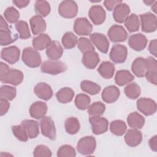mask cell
<instances>
[{
    "label": "cell",
    "mask_w": 157,
    "mask_h": 157,
    "mask_svg": "<svg viewBox=\"0 0 157 157\" xmlns=\"http://www.w3.org/2000/svg\"><path fill=\"white\" fill-rule=\"evenodd\" d=\"M21 58L23 62L30 67H37L41 64V56L39 53L32 47L23 49Z\"/></svg>",
    "instance_id": "cell-1"
},
{
    "label": "cell",
    "mask_w": 157,
    "mask_h": 157,
    "mask_svg": "<svg viewBox=\"0 0 157 157\" xmlns=\"http://www.w3.org/2000/svg\"><path fill=\"white\" fill-rule=\"evenodd\" d=\"M40 69L44 73L57 75L65 72L67 69V66L64 63L61 61L47 60L43 62Z\"/></svg>",
    "instance_id": "cell-2"
},
{
    "label": "cell",
    "mask_w": 157,
    "mask_h": 157,
    "mask_svg": "<svg viewBox=\"0 0 157 157\" xmlns=\"http://www.w3.org/2000/svg\"><path fill=\"white\" fill-rule=\"evenodd\" d=\"M96 147V141L93 136H85L81 138L77 144V150L83 155H90L94 151Z\"/></svg>",
    "instance_id": "cell-3"
},
{
    "label": "cell",
    "mask_w": 157,
    "mask_h": 157,
    "mask_svg": "<svg viewBox=\"0 0 157 157\" xmlns=\"http://www.w3.org/2000/svg\"><path fill=\"white\" fill-rule=\"evenodd\" d=\"M58 12L64 18H72L77 14L78 7L74 1H64L59 5Z\"/></svg>",
    "instance_id": "cell-4"
},
{
    "label": "cell",
    "mask_w": 157,
    "mask_h": 157,
    "mask_svg": "<svg viewBox=\"0 0 157 157\" xmlns=\"http://www.w3.org/2000/svg\"><path fill=\"white\" fill-rule=\"evenodd\" d=\"M141 29L144 33H153L156 31L157 26L156 17L151 12L140 15Z\"/></svg>",
    "instance_id": "cell-5"
},
{
    "label": "cell",
    "mask_w": 157,
    "mask_h": 157,
    "mask_svg": "<svg viewBox=\"0 0 157 157\" xmlns=\"http://www.w3.org/2000/svg\"><path fill=\"white\" fill-rule=\"evenodd\" d=\"M40 126L41 132L44 136L52 140L56 139V129L54 122L51 117H44L40 122Z\"/></svg>",
    "instance_id": "cell-6"
},
{
    "label": "cell",
    "mask_w": 157,
    "mask_h": 157,
    "mask_svg": "<svg viewBox=\"0 0 157 157\" xmlns=\"http://www.w3.org/2000/svg\"><path fill=\"white\" fill-rule=\"evenodd\" d=\"M128 55L126 47L120 44H115L110 52V58L115 63L120 64L125 61Z\"/></svg>",
    "instance_id": "cell-7"
},
{
    "label": "cell",
    "mask_w": 157,
    "mask_h": 157,
    "mask_svg": "<svg viewBox=\"0 0 157 157\" xmlns=\"http://www.w3.org/2000/svg\"><path fill=\"white\" fill-rule=\"evenodd\" d=\"M146 72L145 76L151 83L156 85L157 83V62L155 58L148 56L145 58Z\"/></svg>",
    "instance_id": "cell-8"
},
{
    "label": "cell",
    "mask_w": 157,
    "mask_h": 157,
    "mask_svg": "<svg viewBox=\"0 0 157 157\" xmlns=\"http://www.w3.org/2000/svg\"><path fill=\"white\" fill-rule=\"evenodd\" d=\"M137 109L146 116H149L154 114L156 111V102L150 99L142 98L137 101Z\"/></svg>",
    "instance_id": "cell-9"
},
{
    "label": "cell",
    "mask_w": 157,
    "mask_h": 157,
    "mask_svg": "<svg viewBox=\"0 0 157 157\" xmlns=\"http://www.w3.org/2000/svg\"><path fill=\"white\" fill-rule=\"evenodd\" d=\"M74 30L79 36H88L92 32L93 26L86 18L80 17L75 20Z\"/></svg>",
    "instance_id": "cell-10"
},
{
    "label": "cell",
    "mask_w": 157,
    "mask_h": 157,
    "mask_svg": "<svg viewBox=\"0 0 157 157\" xmlns=\"http://www.w3.org/2000/svg\"><path fill=\"white\" fill-rule=\"evenodd\" d=\"M90 123L92 127L93 132L94 134L99 135L105 132L108 129V120L100 116L91 117L89 118Z\"/></svg>",
    "instance_id": "cell-11"
},
{
    "label": "cell",
    "mask_w": 157,
    "mask_h": 157,
    "mask_svg": "<svg viewBox=\"0 0 157 157\" xmlns=\"http://www.w3.org/2000/svg\"><path fill=\"white\" fill-rule=\"evenodd\" d=\"M108 36L113 42H124L128 37V33L124 28L120 25H115L112 26L108 32Z\"/></svg>",
    "instance_id": "cell-12"
},
{
    "label": "cell",
    "mask_w": 157,
    "mask_h": 157,
    "mask_svg": "<svg viewBox=\"0 0 157 157\" xmlns=\"http://www.w3.org/2000/svg\"><path fill=\"white\" fill-rule=\"evenodd\" d=\"M20 55V50L14 45L4 48L1 52V58L11 64L17 63L19 60Z\"/></svg>",
    "instance_id": "cell-13"
},
{
    "label": "cell",
    "mask_w": 157,
    "mask_h": 157,
    "mask_svg": "<svg viewBox=\"0 0 157 157\" xmlns=\"http://www.w3.org/2000/svg\"><path fill=\"white\" fill-rule=\"evenodd\" d=\"M91 42L101 53H106L109 47V42L107 37L101 33H94L90 35Z\"/></svg>",
    "instance_id": "cell-14"
},
{
    "label": "cell",
    "mask_w": 157,
    "mask_h": 157,
    "mask_svg": "<svg viewBox=\"0 0 157 157\" xmlns=\"http://www.w3.org/2000/svg\"><path fill=\"white\" fill-rule=\"evenodd\" d=\"M88 15L90 20L95 25H100L105 20L106 13L101 6L95 5L90 9Z\"/></svg>",
    "instance_id": "cell-15"
},
{
    "label": "cell",
    "mask_w": 157,
    "mask_h": 157,
    "mask_svg": "<svg viewBox=\"0 0 157 157\" xmlns=\"http://www.w3.org/2000/svg\"><path fill=\"white\" fill-rule=\"evenodd\" d=\"M148 40L145 36L141 33L131 35L128 39L129 47L136 51L143 50L147 46Z\"/></svg>",
    "instance_id": "cell-16"
},
{
    "label": "cell",
    "mask_w": 157,
    "mask_h": 157,
    "mask_svg": "<svg viewBox=\"0 0 157 157\" xmlns=\"http://www.w3.org/2000/svg\"><path fill=\"white\" fill-rule=\"evenodd\" d=\"M129 13V7L126 3L121 2L114 8L113 12V17L116 22L122 23L124 22Z\"/></svg>",
    "instance_id": "cell-17"
},
{
    "label": "cell",
    "mask_w": 157,
    "mask_h": 157,
    "mask_svg": "<svg viewBox=\"0 0 157 157\" xmlns=\"http://www.w3.org/2000/svg\"><path fill=\"white\" fill-rule=\"evenodd\" d=\"M34 92L40 99L48 101L53 96V91L51 86L46 83H38L34 88Z\"/></svg>",
    "instance_id": "cell-18"
},
{
    "label": "cell",
    "mask_w": 157,
    "mask_h": 157,
    "mask_svg": "<svg viewBox=\"0 0 157 157\" xmlns=\"http://www.w3.org/2000/svg\"><path fill=\"white\" fill-rule=\"evenodd\" d=\"M142 140V134L137 129H129L124 136L126 144L131 147L139 145Z\"/></svg>",
    "instance_id": "cell-19"
},
{
    "label": "cell",
    "mask_w": 157,
    "mask_h": 157,
    "mask_svg": "<svg viewBox=\"0 0 157 157\" xmlns=\"http://www.w3.org/2000/svg\"><path fill=\"white\" fill-rule=\"evenodd\" d=\"M120 90L115 85L106 86L102 91L101 97L102 100L106 103L115 102L120 96Z\"/></svg>",
    "instance_id": "cell-20"
},
{
    "label": "cell",
    "mask_w": 157,
    "mask_h": 157,
    "mask_svg": "<svg viewBox=\"0 0 157 157\" xmlns=\"http://www.w3.org/2000/svg\"><path fill=\"white\" fill-rule=\"evenodd\" d=\"M99 61V55L94 51H88L83 54L82 62L88 69H93L95 68Z\"/></svg>",
    "instance_id": "cell-21"
},
{
    "label": "cell",
    "mask_w": 157,
    "mask_h": 157,
    "mask_svg": "<svg viewBox=\"0 0 157 157\" xmlns=\"http://www.w3.org/2000/svg\"><path fill=\"white\" fill-rule=\"evenodd\" d=\"M30 116L36 119H40L45 117L47 112V105L42 101L34 102L29 108Z\"/></svg>",
    "instance_id": "cell-22"
},
{
    "label": "cell",
    "mask_w": 157,
    "mask_h": 157,
    "mask_svg": "<svg viewBox=\"0 0 157 157\" xmlns=\"http://www.w3.org/2000/svg\"><path fill=\"white\" fill-rule=\"evenodd\" d=\"M63 53V48L59 42L56 40L52 41L46 49V54L48 58L53 61L59 59L62 56Z\"/></svg>",
    "instance_id": "cell-23"
},
{
    "label": "cell",
    "mask_w": 157,
    "mask_h": 157,
    "mask_svg": "<svg viewBox=\"0 0 157 157\" xmlns=\"http://www.w3.org/2000/svg\"><path fill=\"white\" fill-rule=\"evenodd\" d=\"M29 24L32 33L34 35L40 34L46 29V23L42 17L34 15L29 20Z\"/></svg>",
    "instance_id": "cell-24"
},
{
    "label": "cell",
    "mask_w": 157,
    "mask_h": 157,
    "mask_svg": "<svg viewBox=\"0 0 157 157\" xmlns=\"http://www.w3.org/2000/svg\"><path fill=\"white\" fill-rule=\"evenodd\" d=\"M23 80V72L17 69H10L8 74L2 82L4 83H9L14 86L20 84Z\"/></svg>",
    "instance_id": "cell-25"
},
{
    "label": "cell",
    "mask_w": 157,
    "mask_h": 157,
    "mask_svg": "<svg viewBox=\"0 0 157 157\" xmlns=\"http://www.w3.org/2000/svg\"><path fill=\"white\" fill-rule=\"evenodd\" d=\"M26 129L29 138H36L39 134V123L33 120H25L21 124Z\"/></svg>",
    "instance_id": "cell-26"
},
{
    "label": "cell",
    "mask_w": 157,
    "mask_h": 157,
    "mask_svg": "<svg viewBox=\"0 0 157 157\" xmlns=\"http://www.w3.org/2000/svg\"><path fill=\"white\" fill-rule=\"evenodd\" d=\"M51 42V38L49 36L42 33L33 39L32 44L36 50H43L47 48Z\"/></svg>",
    "instance_id": "cell-27"
},
{
    "label": "cell",
    "mask_w": 157,
    "mask_h": 157,
    "mask_svg": "<svg viewBox=\"0 0 157 157\" xmlns=\"http://www.w3.org/2000/svg\"><path fill=\"white\" fill-rule=\"evenodd\" d=\"M131 70L136 76L138 77H144L146 72L145 58L142 57L136 58L132 64Z\"/></svg>",
    "instance_id": "cell-28"
},
{
    "label": "cell",
    "mask_w": 157,
    "mask_h": 157,
    "mask_svg": "<svg viewBox=\"0 0 157 157\" xmlns=\"http://www.w3.org/2000/svg\"><path fill=\"white\" fill-rule=\"evenodd\" d=\"M127 122L132 129H141L144 125L145 118L137 112H134L128 115Z\"/></svg>",
    "instance_id": "cell-29"
},
{
    "label": "cell",
    "mask_w": 157,
    "mask_h": 157,
    "mask_svg": "<svg viewBox=\"0 0 157 157\" xmlns=\"http://www.w3.org/2000/svg\"><path fill=\"white\" fill-rule=\"evenodd\" d=\"M134 79V75L127 70H120L116 73L115 82L119 86L125 85Z\"/></svg>",
    "instance_id": "cell-30"
},
{
    "label": "cell",
    "mask_w": 157,
    "mask_h": 157,
    "mask_svg": "<svg viewBox=\"0 0 157 157\" xmlns=\"http://www.w3.org/2000/svg\"><path fill=\"white\" fill-rule=\"evenodd\" d=\"M115 69V66L112 63L104 61L98 67V71L103 78L109 79L113 77Z\"/></svg>",
    "instance_id": "cell-31"
},
{
    "label": "cell",
    "mask_w": 157,
    "mask_h": 157,
    "mask_svg": "<svg viewBox=\"0 0 157 157\" xmlns=\"http://www.w3.org/2000/svg\"><path fill=\"white\" fill-rule=\"evenodd\" d=\"M74 96V91L69 87H64L60 89L56 94V98L57 100L63 104L71 102Z\"/></svg>",
    "instance_id": "cell-32"
},
{
    "label": "cell",
    "mask_w": 157,
    "mask_h": 157,
    "mask_svg": "<svg viewBox=\"0 0 157 157\" xmlns=\"http://www.w3.org/2000/svg\"><path fill=\"white\" fill-rule=\"evenodd\" d=\"M80 88L82 91L91 95L97 94L101 90L99 85L90 80H83L80 83Z\"/></svg>",
    "instance_id": "cell-33"
},
{
    "label": "cell",
    "mask_w": 157,
    "mask_h": 157,
    "mask_svg": "<svg viewBox=\"0 0 157 157\" xmlns=\"http://www.w3.org/2000/svg\"><path fill=\"white\" fill-rule=\"evenodd\" d=\"M124 25L129 33L138 31L140 26L139 17L134 13L130 15L125 20Z\"/></svg>",
    "instance_id": "cell-34"
},
{
    "label": "cell",
    "mask_w": 157,
    "mask_h": 157,
    "mask_svg": "<svg viewBox=\"0 0 157 157\" xmlns=\"http://www.w3.org/2000/svg\"><path fill=\"white\" fill-rule=\"evenodd\" d=\"M34 10L37 15L45 17L50 12V6L46 1H36L34 4Z\"/></svg>",
    "instance_id": "cell-35"
},
{
    "label": "cell",
    "mask_w": 157,
    "mask_h": 157,
    "mask_svg": "<svg viewBox=\"0 0 157 157\" xmlns=\"http://www.w3.org/2000/svg\"><path fill=\"white\" fill-rule=\"evenodd\" d=\"M64 127L66 132L69 134H75L80 129V123L76 117H69L64 123Z\"/></svg>",
    "instance_id": "cell-36"
},
{
    "label": "cell",
    "mask_w": 157,
    "mask_h": 157,
    "mask_svg": "<svg viewBox=\"0 0 157 157\" xmlns=\"http://www.w3.org/2000/svg\"><path fill=\"white\" fill-rule=\"evenodd\" d=\"M126 124L122 120H114L112 121L110 124V129L111 132L116 136H122L126 132Z\"/></svg>",
    "instance_id": "cell-37"
},
{
    "label": "cell",
    "mask_w": 157,
    "mask_h": 157,
    "mask_svg": "<svg viewBox=\"0 0 157 157\" xmlns=\"http://www.w3.org/2000/svg\"><path fill=\"white\" fill-rule=\"evenodd\" d=\"M124 91L126 96L131 99H137L141 93L140 86L135 82L129 83L124 88Z\"/></svg>",
    "instance_id": "cell-38"
},
{
    "label": "cell",
    "mask_w": 157,
    "mask_h": 157,
    "mask_svg": "<svg viewBox=\"0 0 157 157\" xmlns=\"http://www.w3.org/2000/svg\"><path fill=\"white\" fill-rule=\"evenodd\" d=\"M61 42L65 48L71 49L74 48L78 43V39L73 33L67 32L63 35Z\"/></svg>",
    "instance_id": "cell-39"
},
{
    "label": "cell",
    "mask_w": 157,
    "mask_h": 157,
    "mask_svg": "<svg viewBox=\"0 0 157 157\" xmlns=\"http://www.w3.org/2000/svg\"><path fill=\"white\" fill-rule=\"evenodd\" d=\"M91 102L90 98L85 94H78L75 98V106L80 110H85L88 108Z\"/></svg>",
    "instance_id": "cell-40"
},
{
    "label": "cell",
    "mask_w": 157,
    "mask_h": 157,
    "mask_svg": "<svg viewBox=\"0 0 157 157\" xmlns=\"http://www.w3.org/2000/svg\"><path fill=\"white\" fill-rule=\"evenodd\" d=\"M15 88L9 85H2L0 88V97L7 101L13 100L16 96Z\"/></svg>",
    "instance_id": "cell-41"
},
{
    "label": "cell",
    "mask_w": 157,
    "mask_h": 157,
    "mask_svg": "<svg viewBox=\"0 0 157 157\" xmlns=\"http://www.w3.org/2000/svg\"><path fill=\"white\" fill-rule=\"evenodd\" d=\"M105 110V105L102 102H94L88 107V113L91 117L101 116Z\"/></svg>",
    "instance_id": "cell-42"
},
{
    "label": "cell",
    "mask_w": 157,
    "mask_h": 157,
    "mask_svg": "<svg viewBox=\"0 0 157 157\" xmlns=\"http://www.w3.org/2000/svg\"><path fill=\"white\" fill-rule=\"evenodd\" d=\"M15 28L19 34L20 39H26L31 37L28 25L26 21H18L15 24Z\"/></svg>",
    "instance_id": "cell-43"
},
{
    "label": "cell",
    "mask_w": 157,
    "mask_h": 157,
    "mask_svg": "<svg viewBox=\"0 0 157 157\" xmlns=\"http://www.w3.org/2000/svg\"><path fill=\"white\" fill-rule=\"evenodd\" d=\"M4 17L9 23H14L17 21L18 22L20 18V13L15 7H9L4 12Z\"/></svg>",
    "instance_id": "cell-44"
},
{
    "label": "cell",
    "mask_w": 157,
    "mask_h": 157,
    "mask_svg": "<svg viewBox=\"0 0 157 157\" xmlns=\"http://www.w3.org/2000/svg\"><path fill=\"white\" fill-rule=\"evenodd\" d=\"M12 131L15 137L19 140L26 142L28 140V135L24 127L21 125H15L12 126Z\"/></svg>",
    "instance_id": "cell-45"
},
{
    "label": "cell",
    "mask_w": 157,
    "mask_h": 157,
    "mask_svg": "<svg viewBox=\"0 0 157 157\" xmlns=\"http://www.w3.org/2000/svg\"><path fill=\"white\" fill-rule=\"evenodd\" d=\"M77 45L78 49L83 53L88 51H94V47L92 42L86 37H80L78 39Z\"/></svg>",
    "instance_id": "cell-46"
},
{
    "label": "cell",
    "mask_w": 157,
    "mask_h": 157,
    "mask_svg": "<svg viewBox=\"0 0 157 157\" xmlns=\"http://www.w3.org/2000/svg\"><path fill=\"white\" fill-rule=\"evenodd\" d=\"M57 156L59 157H74L76 156L75 150L70 145H64L60 147L58 149L57 152Z\"/></svg>",
    "instance_id": "cell-47"
},
{
    "label": "cell",
    "mask_w": 157,
    "mask_h": 157,
    "mask_svg": "<svg viewBox=\"0 0 157 157\" xmlns=\"http://www.w3.org/2000/svg\"><path fill=\"white\" fill-rule=\"evenodd\" d=\"M33 156L35 157H50L52 156V152L47 146L39 145L34 148Z\"/></svg>",
    "instance_id": "cell-48"
},
{
    "label": "cell",
    "mask_w": 157,
    "mask_h": 157,
    "mask_svg": "<svg viewBox=\"0 0 157 157\" xmlns=\"http://www.w3.org/2000/svg\"><path fill=\"white\" fill-rule=\"evenodd\" d=\"M16 39L12 37L11 32L10 30L5 31L0 29V44L2 46L7 45L13 43Z\"/></svg>",
    "instance_id": "cell-49"
},
{
    "label": "cell",
    "mask_w": 157,
    "mask_h": 157,
    "mask_svg": "<svg viewBox=\"0 0 157 157\" xmlns=\"http://www.w3.org/2000/svg\"><path fill=\"white\" fill-rule=\"evenodd\" d=\"M10 104L7 100L0 98V115L3 116L9 110Z\"/></svg>",
    "instance_id": "cell-50"
},
{
    "label": "cell",
    "mask_w": 157,
    "mask_h": 157,
    "mask_svg": "<svg viewBox=\"0 0 157 157\" xmlns=\"http://www.w3.org/2000/svg\"><path fill=\"white\" fill-rule=\"evenodd\" d=\"M121 2H122V1L120 0H106L104 1V5L109 11H111Z\"/></svg>",
    "instance_id": "cell-51"
},
{
    "label": "cell",
    "mask_w": 157,
    "mask_h": 157,
    "mask_svg": "<svg viewBox=\"0 0 157 157\" xmlns=\"http://www.w3.org/2000/svg\"><path fill=\"white\" fill-rule=\"evenodd\" d=\"M9 70L10 69L7 64L3 62L0 63V80L1 82L4 80Z\"/></svg>",
    "instance_id": "cell-52"
},
{
    "label": "cell",
    "mask_w": 157,
    "mask_h": 157,
    "mask_svg": "<svg viewBox=\"0 0 157 157\" xmlns=\"http://www.w3.org/2000/svg\"><path fill=\"white\" fill-rule=\"evenodd\" d=\"M156 44H157V40L156 39H154L150 41L149 47H148V50L150 53L155 56H156Z\"/></svg>",
    "instance_id": "cell-53"
},
{
    "label": "cell",
    "mask_w": 157,
    "mask_h": 157,
    "mask_svg": "<svg viewBox=\"0 0 157 157\" xmlns=\"http://www.w3.org/2000/svg\"><path fill=\"white\" fill-rule=\"evenodd\" d=\"M29 2H30L29 1H25V0H13V4L20 9L26 7Z\"/></svg>",
    "instance_id": "cell-54"
},
{
    "label": "cell",
    "mask_w": 157,
    "mask_h": 157,
    "mask_svg": "<svg viewBox=\"0 0 157 157\" xmlns=\"http://www.w3.org/2000/svg\"><path fill=\"white\" fill-rule=\"evenodd\" d=\"M149 145L150 148L154 151H157V136L155 135L152 137L149 140Z\"/></svg>",
    "instance_id": "cell-55"
},
{
    "label": "cell",
    "mask_w": 157,
    "mask_h": 157,
    "mask_svg": "<svg viewBox=\"0 0 157 157\" xmlns=\"http://www.w3.org/2000/svg\"><path fill=\"white\" fill-rule=\"evenodd\" d=\"M0 29L1 30H5V31H9V27L7 23L4 20L2 16H1V20H0Z\"/></svg>",
    "instance_id": "cell-56"
},
{
    "label": "cell",
    "mask_w": 157,
    "mask_h": 157,
    "mask_svg": "<svg viewBox=\"0 0 157 157\" xmlns=\"http://www.w3.org/2000/svg\"><path fill=\"white\" fill-rule=\"evenodd\" d=\"M144 3L146 4V5H147V6H150V5H152L153 4V2H155V1H151V0H150V1H144Z\"/></svg>",
    "instance_id": "cell-57"
},
{
    "label": "cell",
    "mask_w": 157,
    "mask_h": 157,
    "mask_svg": "<svg viewBox=\"0 0 157 157\" xmlns=\"http://www.w3.org/2000/svg\"><path fill=\"white\" fill-rule=\"evenodd\" d=\"M156 4H157V2L155 1V4L152 5V7H151V9L153 10V11L156 13Z\"/></svg>",
    "instance_id": "cell-58"
}]
</instances>
